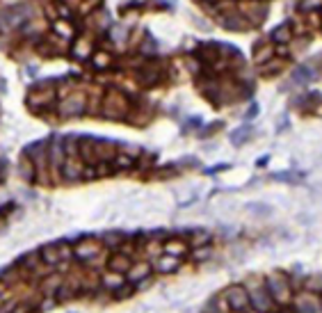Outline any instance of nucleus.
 Segmentation results:
<instances>
[{
    "mask_svg": "<svg viewBox=\"0 0 322 313\" xmlns=\"http://www.w3.org/2000/svg\"><path fill=\"white\" fill-rule=\"evenodd\" d=\"M297 313H320V299H315L313 295H302L297 299Z\"/></svg>",
    "mask_w": 322,
    "mask_h": 313,
    "instance_id": "1a4fd4ad",
    "label": "nucleus"
},
{
    "mask_svg": "<svg viewBox=\"0 0 322 313\" xmlns=\"http://www.w3.org/2000/svg\"><path fill=\"white\" fill-rule=\"evenodd\" d=\"M66 256H69V249L66 247H55V245L44 247V252H41V259H44L48 265H57L62 259H66Z\"/></svg>",
    "mask_w": 322,
    "mask_h": 313,
    "instance_id": "0eeeda50",
    "label": "nucleus"
},
{
    "mask_svg": "<svg viewBox=\"0 0 322 313\" xmlns=\"http://www.w3.org/2000/svg\"><path fill=\"white\" fill-rule=\"evenodd\" d=\"M64 174L69 176V179H75V176L83 174V167H80L78 163H73V160H71V163L64 165Z\"/></svg>",
    "mask_w": 322,
    "mask_h": 313,
    "instance_id": "4468645a",
    "label": "nucleus"
},
{
    "mask_svg": "<svg viewBox=\"0 0 322 313\" xmlns=\"http://www.w3.org/2000/svg\"><path fill=\"white\" fill-rule=\"evenodd\" d=\"M226 302L233 311H247L249 306V293L240 286H233V288L226 290Z\"/></svg>",
    "mask_w": 322,
    "mask_h": 313,
    "instance_id": "f03ea898",
    "label": "nucleus"
},
{
    "mask_svg": "<svg viewBox=\"0 0 322 313\" xmlns=\"http://www.w3.org/2000/svg\"><path fill=\"white\" fill-rule=\"evenodd\" d=\"M176 268H179V259H176V256H160V259L155 261V270L163 274L174 272Z\"/></svg>",
    "mask_w": 322,
    "mask_h": 313,
    "instance_id": "9b49d317",
    "label": "nucleus"
},
{
    "mask_svg": "<svg viewBox=\"0 0 322 313\" xmlns=\"http://www.w3.org/2000/svg\"><path fill=\"white\" fill-rule=\"evenodd\" d=\"M14 313H28V306H16Z\"/></svg>",
    "mask_w": 322,
    "mask_h": 313,
    "instance_id": "a211bd4d",
    "label": "nucleus"
},
{
    "mask_svg": "<svg viewBox=\"0 0 322 313\" xmlns=\"http://www.w3.org/2000/svg\"><path fill=\"white\" fill-rule=\"evenodd\" d=\"M85 108V96L83 94H71L69 99L62 103V115L64 117H73V115H80Z\"/></svg>",
    "mask_w": 322,
    "mask_h": 313,
    "instance_id": "39448f33",
    "label": "nucleus"
},
{
    "mask_svg": "<svg viewBox=\"0 0 322 313\" xmlns=\"http://www.w3.org/2000/svg\"><path fill=\"white\" fill-rule=\"evenodd\" d=\"M110 268H112L114 272H126V270L130 268V261L124 259V256H114V259L110 261Z\"/></svg>",
    "mask_w": 322,
    "mask_h": 313,
    "instance_id": "ddd939ff",
    "label": "nucleus"
},
{
    "mask_svg": "<svg viewBox=\"0 0 322 313\" xmlns=\"http://www.w3.org/2000/svg\"><path fill=\"white\" fill-rule=\"evenodd\" d=\"M28 16H30V7H25V5L3 10L0 12V28H3V30H14L21 23H25Z\"/></svg>",
    "mask_w": 322,
    "mask_h": 313,
    "instance_id": "f257e3e1",
    "label": "nucleus"
},
{
    "mask_svg": "<svg viewBox=\"0 0 322 313\" xmlns=\"http://www.w3.org/2000/svg\"><path fill=\"white\" fill-rule=\"evenodd\" d=\"M103 283L108 286V288H119L121 283H124V279L119 277V272H114V274H108V277L103 279Z\"/></svg>",
    "mask_w": 322,
    "mask_h": 313,
    "instance_id": "2eb2a0df",
    "label": "nucleus"
},
{
    "mask_svg": "<svg viewBox=\"0 0 322 313\" xmlns=\"http://www.w3.org/2000/svg\"><path fill=\"white\" fill-rule=\"evenodd\" d=\"M126 110V103L119 94H110L108 96V103H105V115L108 117H119L121 112Z\"/></svg>",
    "mask_w": 322,
    "mask_h": 313,
    "instance_id": "6e6552de",
    "label": "nucleus"
},
{
    "mask_svg": "<svg viewBox=\"0 0 322 313\" xmlns=\"http://www.w3.org/2000/svg\"><path fill=\"white\" fill-rule=\"evenodd\" d=\"M249 302H252L258 311H268V308L272 306V297H270V293L265 288H254L252 293H249Z\"/></svg>",
    "mask_w": 322,
    "mask_h": 313,
    "instance_id": "423d86ee",
    "label": "nucleus"
},
{
    "mask_svg": "<svg viewBox=\"0 0 322 313\" xmlns=\"http://www.w3.org/2000/svg\"><path fill=\"white\" fill-rule=\"evenodd\" d=\"M151 274V265L149 263H139V265H130L128 268V281L139 283Z\"/></svg>",
    "mask_w": 322,
    "mask_h": 313,
    "instance_id": "9d476101",
    "label": "nucleus"
},
{
    "mask_svg": "<svg viewBox=\"0 0 322 313\" xmlns=\"http://www.w3.org/2000/svg\"><path fill=\"white\" fill-rule=\"evenodd\" d=\"M208 254H210L208 249H203V247H201V249H199L197 254H194V259H199V261H201V259H206V256H208Z\"/></svg>",
    "mask_w": 322,
    "mask_h": 313,
    "instance_id": "dca6fc26",
    "label": "nucleus"
},
{
    "mask_svg": "<svg viewBox=\"0 0 322 313\" xmlns=\"http://www.w3.org/2000/svg\"><path fill=\"white\" fill-rule=\"evenodd\" d=\"M0 293H3V286H0Z\"/></svg>",
    "mask_w": 322,
    "mask_h": 313,
    "instance_id": "6ab92c4d",
    "label": "nucleus"
},
{
    "mask_svg": "<svg viewBox=\"0 0 322 313\" xmlns=\"http://www.w3.org/2000/svg\"><path fill=\"white\" fill-rule=\"evenodd\" d=\"M73 254L78 256V259H83V261H94L96 256L101 254V245L96 243V240H83V243L73 249Z\"/></svg>",
    "mask_w": 322,
    "mask_h": 313,
    "instance_id": "20e7f679",
    "label": "nucleus"
},
{
    "mask_svg": "<svg viewBox=\"0 0 322 313\" xmlns=\"http://www.w3.org/2000/svg\"><path fill=\"white\" fill-rule=\"evenodd\" d=\"M268 293H272V297L279 299V302L288 299V281L283 279V274H270L268 277Z\"/></svg>",
    "mask_w": 322,
    "mask_h": 313,
    "instance_id": "7ed1b4c3",
    "label": "nucleus"
},
{
    "mask_svg": "<svg viewBox=\"0 0 322 313\" xmlns=\"http://www.w3.org/2000/svg\"><path fill=\"white\" fill-rule=\"evenodd\" d=\"M105 240H108L110 245H114V243H119L121 238H117V236H114V233H108V238H105Z\"/></svg>",
    "mask_w": 322,
    "mask_h": 313,
    "instance_id": "f3484780",
    "label": "nucleus"
},
{
    "mask_svg": "<svg viewBox=\"0 0 322 313\" xmlns=\"http://www.w3.org/2000/svg\"><path fill=\"white\" fill-rule=\"evenodd\" d=\"M185 243H179V240H176V243H167L165 245V252L169 254V256H176V259H179V256H183L185 254Z\"/></svg>",
    "mask_w": 322,
    "mask_h": 313,
    "instance_id": "f8f14e48",
    "label": "nucleus"
}]
</instances>
